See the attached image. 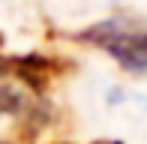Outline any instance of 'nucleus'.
<instances>
[{"label":"nucleus","instance_id":"f257e3e1","mask_svg":"<svg viewBox=\"0 0 147 144\" xmlns=\"http://www.w3.org/2000/svg\"><path fill=\"white\" fill-rule=\"evenodd\" d=\"M75 39L81 45L102 51L123 72L147 78V24L123 18V15H111V18L87 24Z\"/></svg>","mask_w":147,"mask_h":144},{"label":"nucleus","instance_id":"f03ea898","mask_svg":"<svg viewBox=\"0 0 147 144\" xmlns=\"http://www.w3.org/2000/svg\"><path fill=\"white\" fill-rule=\"evenodd\" d=\"M93 144H123V141H93Z\"/></svg>","mask_w":147,"mask_h":144}]
</instances>
